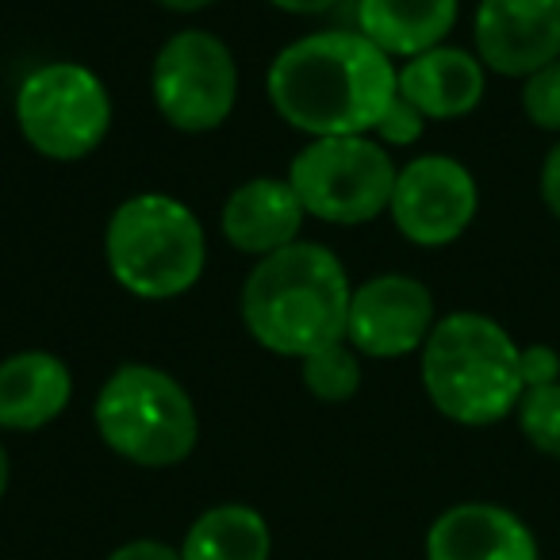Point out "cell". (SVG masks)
Segmentation results:
<instances>
[{
    "mask_svg": "<svg viewBox=\"0 0 560 560\" xmlns=\"http://www.w3.org/2000/svg\"><path fill=\"white\" fill-rule=\"evenodd\" d=\"M537 188H541V203L549 208V215L560 223V139L549 147L541 162V177H537Z\"/></svg>",
    "mask_w": 560,
    "mask_h": 560,
    "instance_id": "24",
    "label": "cell"
},
{
    "mask_svg": "<svg viewBox=\"0 0 560 560\" xmlns=\"http://www.w3.org/2000/svg\"><path fill=\"white\" fill-rule=\"evenodd\" d=\"M438 323L434 292L407 272H376L350 296L346 342L373 361L419 353Z\"/></svg>",
    "mask_w": 560,
    "mask_h": 560,
    "instance_id": "10",
    "label": "cell"
},
{
    "mask_svg": "<svg viewBox=\"0 0 560 560\" xmlns=\"http://www.w3.org/2000/svg\"><path fill=\"white\" fill-rule=\"evenodd\" d=\"M427 124L430 119L422 116L419 108H415L407 96H399L396 93V101L388 104V112L381 116V124H376V131H373V139L381 142V147H415V142L427 135Z\"/></svg>",
    "mask_w": 560,
    "mask_h": 560,
    "instance_id": "21",
    "label": "cell"
},
{
    "mask_svg": "<svg viewBox=\"0 0 560 560\" xmlns=\"http://www.w3.org/2000/svg\"><path fill=\"white\" fill-rule=\"evenodd\" d=\"M518 373H522V388H549L560 384V353L545 342L522 346L518 350Z\"/></svg>",
    "mask_w": 560,
    "mask_h": 560,
    "instance_id": "22",
    "label": "cell"
},
{
    "mask_svg": "<svg viewBox=\"0 0 560 560\" xmlns=\"http://www.w3.org/2000/svg\"><path fill=\"white\" fill-rule=\"evenodd\" d=\"M522 112L537 131L560 135V58L522 81Z\"/></svg>",
    "mask_w": 560,
    "mask_h": 560,
    "instance_id": "20",
    "label": "cell"
},
{
    "mask_svg": "<svg viewBox=\"0 0 560 560\" xmlns=\"http://www.w3.org/2000/svg\"><path fill=\"white\" fill-rule=\"evenodd\" d=\"M518 430L537 453L560 460V384L529 388L518 399Z\"/></svg>",
    "mask_w": 560,
    "mask_h": 560,
    "instance_id": "19",
    "label": "cell"
},
{
    "mask_svg": "<svg viewBox=\"0 0 560 560\" xmlns=\"http://www.w3.org/2000/svg\"><path fill=\"white\" fill-rule=\"evenodd\" d=\"M396 89L427 119H465L488 93V70L476 50L442 43L427 55L407 58L396 73Z\"/></svg>",
    "mask_w": 560,
    "mask_h": 560,
    "instance_id": "14",
    "label": "cell"
},
{
    "mask_svg": "<svg viewBox=\"0 0 560 560\" xmlns=\"http://www.w3.org/2000/svg\"><path fill=\"white\" fill-rule=\"evenodd\" d=\"M304 219L307 211L292 192L289 177H254L226 196L223 211H219V231L231 249L261 261V257L300 242Z\"/></svg>",
    "mask_w": 560,
    "mask_h": 560,
    "instance_id": "13",
    "label": "cell"
},
{
    "mask_svg": "<svg viewBox=\"0 0 560 560\" xmlns=\"http://www.w3.org/2000/svg\"><path fill=\"white\" fill-rule=\"evenodd\" d=\"M427 560H541L537 537L499 503H457L427 529Z\"/></svg>",
    "mask_w": 560,
    "mask_h": 560,
    "instance_id": "12",
    "label": "cell"
},
{
    "mask_svg": "<svg viewBox=\"0 0 560 560\" xmlns=\"http://www.w3.org/2000/svg\"><path fill=\"white\" fill-rule=\"evenodd\" d=\"M16 127L47 162H85L112 131V93L101 73L81 62H43L16 89Z\"/></svg>",
    "mask_w": 560,
    "mask_h": 560,
    "instance_id": "6",
    "label": "cell"
},
{
    "mask_svg": "<svg viewBox=\"0 0 560 560\" xmlns=\"http://www.w3.org/2000/svg\"><path fill=\"white\" fill-rule=\"evenodd\" d=\"M457 16L460 0H358V32L392 62L442 47Z\"/></svg>",
    "mask_w": 560,
    "mask_h": 560,
    "instance_id": "16",
    "label": "cell"
},
{
    "mask_svg": "<svg viewBox=\"0 0 560 560\" xmlns=\"http://www.w3.org/2000/svg\"><path fill=\"white\" fill-rule=\"evenodd\" d=\"M300 381L319 404H350L365 384V365L350 342H330L300 361Z\"/></svg>",
    "mask_w": 560,
    "mask_h": 560,
    "instance_id": "18",
    "label": "cell"
},
{
    "mask_svg": "<svg viewBox=\"0 0 560 560\" xmlns=\"http://www.w3.org/2000/svg\"><path fill=\"white\" fill-rule=\"evenodd\" d=\"M150 101L173 131H219L238 104L234 50L203 27H185L170 35L150 66Z\"/></svg>",
    "mask_w": 560,
    "mask_h": 560,
    "instance_id": "8",
    "label": "cell"
},
{
    "mask_svg": "<svg viewBox=\"0 0 560 560\" xmlns=\"http://www.w3.org/2000/svg\"><path fill=\"white\" fill-rule=\"evenodd\" d=\"M104 261L135 300H177L208 269V234L185 200L170 192L127 196L104 226Z\"/></svg>",
    "mask_w": 560,
    "mask_h": 560,
    "instance_id": "4",
    "label": "cell"
},
{
    "mask_svg": "<svg viewBox=\"0 0 560 560\" xmlns=\"http://www.w3.org/2000/svg\"><path fill=\"white\" fill-rule=\"evenodd\" d=\"M272 9L289 12V16H323L338 4V0H265Z\"/></svg>",
    "mask_w": 560,
    "mask_h": 560,
    "instance_id": "25",
    "label": "cell"
},
{
    "mask_svg": "<svg viewBox=\"0 0 560 560\" xmlns=\"http://www.w3.org/2000/svg\"><path fill=\"white\" fill-rule=\"evenodd\" d=\"M472 43L488 73L526 81L560 58V0H480Z\"/></svg>",
    "mask_w": 560,
    "mask_h": 560,
    "instance_id": "11",
    "label": "cell"
},
{
    "mask_svg": "<svg viewBox=\"0 0 560 560\" xmlns=\"http://www.w3.org/2000/svg\"><path fill=\"white\" fill-rule=\"evenodd\" d=\"M350 272L342 257L319 242H292L261 257L242 284V327L261 350L304 361L330 342H346Z\"/></svg>",
    "mask_w": 560,
    "mask_h": 560,
    "instance_id": "2",
    "label": "cell"
},
{
    "mask_svg": "<svg viewBox=\"0 0 560 560\" xmlns=\"http://www.w3.org/2000/svg\"><path fill=\"white\" fill-rule=\"evenodd\" d=\"M9 476H12L9 450H4V442H0V499H4V491H9Z\"/></svg>",
    "mask_w": 560,
    "mask_h": 560,
    "instance_id": "27",
    "label": "cell"
},
{
    "mask_svg": "<svg viewBox=\"0 0 560 560\" xmlns=\"http://www.w3.org/2000/svg\"><path fill=\"white\" fill-rule=\"evenodd\" d=\"M392 150L373 135L312 139L289 165V185L304 211L330 226H361L388 215L396 188Z\"/></svg>",
    "mask_w": 560,
    "mask_h": 560,
    "instance_id": "7",
    "label": "cell"
},
{
    "mask_svg": "<svg viewBox=\"0 0 560 560\" xmlns=\"http://www.w3.org/2000/svg\"><path fill=\"white\" fill-rule=\"evenodd\" d=\"M180 560H272V529L265 514L246 503L208 506L188 526Z\"/></svg>",
    "mask_w": 560,
    "mask_h": 560,
    "instance_id": "17",
    "label": "cell"
},
{
    "mask_svg": "<svg viewBox=\"0 0 560 560\" xmlns=\"http://www.w3.org/2000/svg\"><path fill=\"white\" fill-rule=\"evenodd\" d=\"M480 211V188L465 162L450 154H419L399 165L388 215L419 249L453 246Z\"/></svg>",
    "mask_w": 560,
    "mask_h": 560,
    "instance_id": "9",
    "label": "cell"
},
{
    "mask_svg": "<svg viewBox=\"0 0 560 560\" xmlns=\"http://www.w3.org/2000/svg\"><path fill=\"white\" fill-rule=\"evenodd\" d=\"M158 9L165 12H180V16H192V12H203L211 9V4H219V0H154Z\"/></svg>",
    "mask_w": 560,
    "mask_h": 560,
    "instance_id": "26",
    "label": "cell"
},
{
    "mask_svg": "<svg viewBox=\"0 0 560 560\" xmlns=\"http://www.w3.org/2000/svg\"><path fill=\"white\" fill-rule=\"evenodd\" d=\"M104 560H180V549L158 541V537H135V541H124L119 549H112Z\"/></svg>",
    "mask_w": 560,
    "mask_h": 560,
    "instance_id": "23",
    "label": "cell"
},
{
    "mask_svg": "<svg viewBox=\"0 0 560 560\" xmlns=\"http://www.w3.org/2000/svg\"><path fill=\"white\" fill-rule=\"evenodd\" d=\"M93 422L101 442L139 468L185 465L200 442V415L185 384L142 361H127L101 384Z\"/></svg>",
    "mask_w": 560,
    "mask_h": 560,
    "instance_id": "5",
    "label": "cell"
},
{
    "mask_svg": "<svg viewBox=\"0 0 560 560\" xmlns=\"http://www.w3.org/2000/svg\"><path fill=\"white\" fill-rule=\"evenodd\" d=\"M518 350L503 323L480 312L442 315L419 350V381L442 419L457 427H495L518 411Z\"/></svg>",
    "mask_w": 560,
    "mask_h": 560,
    "instance_id": "3",
    "label": "cell"
},
{
    "mask_svg": "<svg viewBox=\"0 0 560 560\" xmlns=\"http://www.w3.org/2000/svg\"><path fill=\"white\" fill-rule=\"evenodd\" d=\"M399 66L353 27L312 32L289 43L265 73V96L307 139L373 135L396 101Z\"/></svg>",
    "mask_w": 560,
    "mask_h": 560,
    "instance_id": "1",
    "label": "cell"
},
{
    "mask_svg": "<svg viewBox=\"0 0 560 560\" xmlns=\"http://www.w3.org/2000/svg\"><path fill=\"white\" fill-rule=\"evenodd\" d=\"M73 399V373L50 350H20L0 361V430L35 434L62 419Z\"/></svg>",
    "mask_w": 560,
    "mask_h": 560,
    "instance_id": "15",
    "label": "cell"
}]
</instances>
